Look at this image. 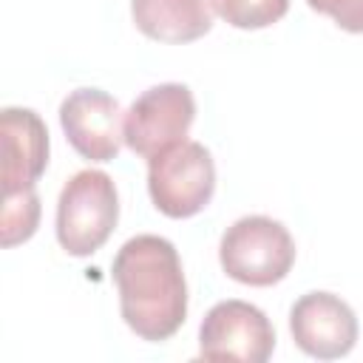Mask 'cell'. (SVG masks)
Returning a JSON list of instances; mask_svg holds the SVG:
<instances>
[{
	"label": "cell",
	"instance_id": "1",
	"mask_svg": "<svg viewBox=\"0 0 363 363\" xmlns=\"http://www.w3.org/2000/svg\"><path fill=\"white\" fill-rule=\"evenodd\" d=\"M119 312L142 340H167L187 318V281L176 247L162 235L128 238L111 267Z\"/></svg>",
	"mask_w": 363,
	"mask_h": 363
},
{
	"label": "cell",
	"instance_id": "2",
	"mask_svg": "<svg viewBox=\"0 0 363 363\" xmlns=\"http://www.w3.org/2000/svg\"><path fill=\"white\" fill-rule=\"evenodd\" d=\"M221 269L247 286H272L295 264L289 230L269 216H244L227 227L218 244Z\"/></svg>",
	"mask_w": 363,
	"mask_h": 363
},
{
	"label": "cell",
	"instance_id": "3",
	"mask_svg": "<svg viewBox=\"0 0 363 363\" xmlns=\"http://www.w3.org/2000/svg\"><path fill=\"white\" fill-rule=\"evenodd\" d=\"M116 218L119 196L105 170H79L65 182L57 201V238L68 255L96 252L113 233Z\"/></svg>",
	"mask_w": 363,
	"mask_h": 363
},
{
	"label": "cell",
	"instance_id": "4",
	"mask_svg": "<svg viewBox=\"0 0 363 363\" xmlns=\"http://www.w3.org/2000/svg\"><path fill=\"white\" fill-rule=\"evenodd\" d=\"M147 162V190L159 213L167 218H190L210 204L216 164L201 142L184 139Z\"/></svg>",
	"mask_w": 363,
	"mask_h": 363
},
{
	"label": "cell",
	"instance_id": "5",
	"mask_svg": "<svg viewBox=\"0 0 363 363\" xmlns=\"http://www.w3.org/2000/svg\"><path fill=\"white\" fill-rule=\"evenodd\" d=\"M196 119L193 91L182 82H162L142 91L125 113V145L153 159L162 150L184 142Z\"/></svg>",
	"mask_w": 363,
	"mask_h": 363
},
{
	"label": "cell",
	"instance_id": "6",
	"mask_svg": "<svg viewBox=\"0 0 363 363\" xmlns=\"http://www.w3.org/2000/svg\"><path fill=\"white\" fill-rule=\"evenodd\" d=\"M275 349V329L269 318L247 301L216 303L199 329V354L204 360H244L264 363Z\"/></svg>",
	"mask_w": 363,
	"mask_h": 363
},
{
	"label": "cell",
	"instance_id": "7",
	"mask_svg": "<svg viewBox=\"0 0 363 363\" xmlns=\"http://www.w3.org/2000/svg\"><path fill=\"white\" fill-rule=\"evenodd\" d=\"M60 125L71 147L91 162L116 159L125 142V113L99 88H77L60 105Z\"/></svg>",
	"mask_w": 363,
	"mask_h": 363
},
{
	"label": "cell",
	"instance_id": "8",
	"mask_svg": "<svg viewBox=\"0 0 363 363\" xmlns=\"http://www.w3.org/2000/svg\"><path fill=\"white\" fill-rule=\"evenodd\" d=\"M289 329L301 352L318 360H335L354 349L357 318L352 306L332 292H306L289 309Z\"/></svg>",
	"mask_w": 363,
	"mask_h": 363
},
{
	"label": "cell",
	"instance_id": "9",
	"mask_svg": "<svg viewBox=\"0 0 363 363\" xmlns=\"http://www.w3.org/2000/svg\"><path fill=\"white\" fill-rule=\"evenodd\" d=\"M3 196L34 187L48 164V130L31 108H3Z\"/></svg>",
	"mask_w": 363,
	"mask_h": 363
},
{
	"label": "cell",
	"instance_id": "10",
	"mask_svg": "<svg viewBox=\"0 0 363 363\" xmlns=\"http://www.w3.org/2000/svg\"><path fill=\"white\" fill-rule=\"evenodd\" d=\"M136 28L159 43H193L213 28V0H130Z\"/></svg>",
	"mask_w": 363,
	"mask_h": 363
},
{
	"label": "cell",
	"instance_id": "11",
	"mask_svg": "<svg viewBox=\"0 0 363 363\" xmlns=\"http://www.w3.org/2000/svg\"><path fill=\"white\" fill-rule=\"evenodd\" d=\"M40 221V196L34 187L3 196V247L28 241Z\"/></svg>",
	"mask_w": 363,
	"mask_h": 363
},
{
	"label": "cell",
	"instance_id": "12",
	"mask_svg": "<svg viewBox=\"0 0 363 363\" xmlns=\"http://www.w3.org/2000/svg\"><path fill=\"white\" fill-rule=\"evenodd\" d=\"M213 9L235 28H267L286 14L289 0H213Z\"/></svg>",
	"mask_w": 363,
	"mask_h": 363
},
{
	"label": "cell",
	"instance_id": "13",
	"mask_svg": "<svg viewBox=\"0 0 363 363\" xmlns=\"http://www.w3.org/2000/svg\"><path fill=\"white\" fill-rule=\"evenodd\" d=\"M309 9L329 14L343 31L363 34V0H306Z\"/></svg>",
	"mask_w": 363,
	"mask_h": 363
}]
</instances>
